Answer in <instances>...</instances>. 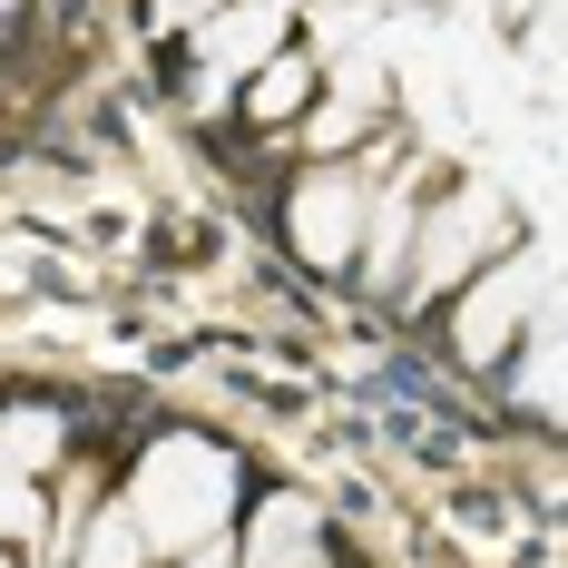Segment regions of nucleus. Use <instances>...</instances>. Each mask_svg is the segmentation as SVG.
Masks as SVG:
<instances>
[{"label":"nucleus","mask_w":568,"mask_h":568,"mask_svg":"<svg viewBox=\"0 0 568 568\" xmlns=\"http://www.w3.org/2000/svg\"><path fill=\"white\" fill-rule=\"evenodd\" d=\"M480 255H510V206H500V186H460L452 206H432V235L412 245L402 294L432 304V294H452V284L480 275Z\"/></svg>","instance_id":"obj_3"},{"label":"nucleus","mask_w":568,"mask_h":568,"mask_svg":"<svg viewBox=\"0 0 568 568\" xmlns=\"http://www.w3.org/2000/svg\"><path fill=\"white\" fill-rule=\"evenodd\" d=\"M314 79H324V69H314L304 50H275L255 79H245V118H255V128H284V118H304V109H314Z\"/></svg>","instance_id":"obj_8"},{"label":"nucleus","mask_w":568,"mask_h":568,"mask_svg":"<svg viewBox=\"0 0 568 568\" xmlns=\"http://www.w3.org/2000/svg\"><path fill=\"white\" fill-rule=\"evenodd\" d=\"M519 412L529 422H559V314L529 324V363H519Z\"/></svg>","instance_id":"obj_9"},{"label":"nucleus","mask_w":568,"mask_h":568,"mask_svg":"<svg viewBox=\"0 0 568 568\" xmlns=\"http://www.w3.org/2000/svg\"><path fill=\"white\" fill-rule=\"evenodd\" d=\"M59 452H69L59 402H10L0 412V480H40V470H59Z\"/></svg>","instance_id":"obj_7"},{"label":"nucleus","mask_w":568,"mask_h":568,"mask_svg":"<svg viewBox=\"0 0 568 568\" xmlns=\"http://www.w3.org/2000/svg\"><path fill=\"white\" fill-rule=\"evenodd\" d=\"M216 10H226V0H168V20H186V30H196V20H216Z\"/></svg>","instance_id":"obj_13"},{"label":"nucleus","mask_w":568,"mask_h":568,"mask_svg":"<svg viewBox=\"0 0 568 568\" xmlns=\"http://www.w3.org/2000/svg\"><path fill=\"white\" fill-rule=\"evenodd\" d=\"M324 510L304 500V490H265L255 519H245V559L235 568H324Z\"/></svg>","instance_id":"obj_5"},{"label":"nucleus","mask_w":568,"mask_h":568,"mask_svg":"<svg viewBox=\"0 0 568 568\" xmlns=\"http://www.w3.org/2000/svg\"><path fill=\"white\" fill-rule=\"evenodd\" d=\"M275 30H284V0H226L216 20H196V40H206V69H216V79H255V69L275 59Z\"/></svg>","instance_id":"obj_6"},{"label":"nucleus","mask_w":568,"mask_h":568,"mask_svg":"<svg viewBox=\"0 0 568 568\" xmlns=\"http://www.w3.org/2000/svg\"><path fill=\"white\" fill-rule=\"evenodd\" d=\"M0 529H10L20 549L40 539V490H30V480H0Z\"/></svg>","instance_id":"obj_11"},{"label":"nucleus","mask_w":568,"mask_h":568,"mask_svg":"<svg viewBox=\"0 0 568 568\" xmlns=\"http://www.w3.org/2000/svg\"><path fill=\"white\" fill-rule=\"evenodd\" d=\"M539 314H549V255L529 245V255H500L490 275L460 284V304H452V353L470 363V373H500V363H510V343L529 334Z\"/></svg>","instance_id":"obj_2"},{"label":"nucleus","mask_w":568,"mask_h":568,"mask_svg":"<svg viewBox=\"0 0 568 568\" xmlns=\"http://www.w3.org/2000/svg\"><path fill=\"white\" fill-rule=\"evenodd\" d=\"M0 568H10V559H0Z\"/></svg>","instance_id":"obj_14"},{"label":"nucleus","mask_w":568,"mask_h":568,"mask_svg":"<svg viewBox=\"0 0 568 568\" xmlns=\"http://www.w3.org/2000/svg\"><path fill=\"white\" fill-rule=\"evenodd\" d=\"M363 176L353 168H304L294 176V196H284V235H294V255L314 265V275H353V255H363Z\"/></svg>","instance_id":"obj_4"},{"label":"nucleus","mask_w":568,"mask_h":568,"mask_svg":"<svg viewBox=\"0 0 568 568\" xmlns=\"http://www.w3.org/2000/svg\"><path fill=\"white\" fill-rule=\"evenodd\" d=\"M176 568H235V549H226V539H206V549H186Z\"/></svg>","instance_id":"obj_12"},{"label":"nucleus","mask_w":568,"mask_h":568,"mask_svg":"<svg viewBox=\"0 0 568 568\" xmlns=\"http://www.w3.org/2000/svg\"><path fill=\"white\" fill-rule=\"evenodd\" d=\"M226 510H235V460L216 452V442L168 432L158 452L138 460V500H128V519H138V539H148L158 559L206 549V539L226 529Z\"/></svg>","instance_id":"obj_1"},{"label":"nucleus","mask_w":568,"mask_h":568,"mask_svg":"<svg viewBox=\"0 0 568 568\" xmlns=\"http://www.w3.org/2000/svg\"><path fill=\"white\" fill-rule=\"evenodd\" d=\"M79 568H148V539H138V519H128V510H109L99 529H89Z\"/></svg>","instance_id":"obj_10"}]
</instances>
